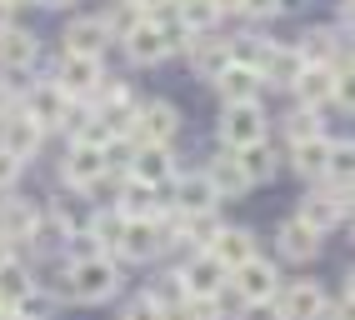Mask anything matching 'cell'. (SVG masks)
I'll list each match as a JSON object with an SVG mask.
<instances>
[{"mask_svg": "<svg viewBox=\"0 0 355 320\" xmlns=\"http://www.w3.org/2000/svg\"><path fill=\"white\" fill-rule=\"evenodd\" d=\"M65 105H70V96L55 85V80H45V85H31L26 96H20V110L40 125V130H60V116H65Z\"/></svg>", "mask_w": 355, "mask_h": 320, "instance_id": "12", "label": "cell"}, {"mask_svg": "<svg viewBox=\"0 0 355 320\" xmlns=\"http://www.w3.org/2000/svg\"><path fill=\"white\" fill-rule=\"evenodd\" d=\"M26 71H0V121L10 116V110L20 105V96H26Z\"/></svg>", "mask_w": 355, "mask_h": 320, "instance_id": "36", "label": "cell"}, {"mask_svg": "<svg viewBox=\"0 0 355 320\" xmlns=\"http://www.w3.org/2000/svg\"><path fill=\"white\" fill-rule=\"evenodd\" d=\"M311 135H320L315 130V110H295V116L286 121V141L295 145V141H311Z\"/></svg>", "mask_w": 355, "mask_h": 320, "instance_id": "37", "label": "cell"}, {"mask_svg": "<svg viewBox=\"0 0 355 320\" xmlns=\"http://www.w3.org/2000/svg\"><path fill=\"white\" fill-rule=\"evenodd\" d=\"M340 215H345V211H340V195H336V190H311V195L300 200V211H295V220H300V225H311L315 235L336 231Z\"/></svg>", "mask_w": 355, "mask_h": 320, "instance_id": "17", "label": "cell"}, {"mask_svg": "<svg viewBox=\"0 0 355 320\" xmlns=\"http://www.w3.org/2000/svg\"><path fill=\"white\" fill-rule=\"evenodd\" d=\"M175 276H180V285H185V295H191V301H216V295L225 290V281H230V270L210 256V250H196V256L185 260Z\"/></svg>", "mask_w": 355, "mask_h": 320, "instance_id": "5", "label": "cell"}, {"mask_svg": "<svg viewBox=\"0 0 355 320\" xmlns=\"http://www.w3.org/2000/svg\"><path fill=\"white\" fill-rule=\"evenodd\" d=\"M291 90H295L300 110H315V105H325V100H330V90H336V65H305V71H300V80H295Z\"/></svg>", "mask_w": 355, "mask_h": 320, "instance_id": "24", "label": "cell"}, {"mask_svg": "<svg viewBox=\"0 0 355 320\" xmlns=\"http://www.w3.org/2000/svg\"><path fill=\"white\" fill-rule=\"evenodd\" d=\"M6 6H35V0H6Z\"/></svg>", "mask_w": 355, "mask_h": 320, "instance_id": "53", "label": "cell"}, {"mask_svg": "<svg viewBox=\"0 0 355 320\" xmlns=\"http://www.w3.org/2000/svg\"><path fill=\"white\" fill-rule=\"evenodd\" d=\"M121 320H165V310H160V305L150 301L146 290H140L135 301H125V315H121Z\"/></svg>", "mask_w": 355, "mask_h": 320, "instance_id": "38", "label": "cell"}, {"mask_svg": "<svg viewBox=\"0 0 355 320\" xmlns=\"http://www.w3.org/2000/svg\"><path fill=\"white\" fill-rule=\"evenodd\" d=\"M70 290H76V305H105L121 295V260L115 256H85V260H65Z\"/></svg>", "mask_w": 355, "mask_h": 320, "instance_id": "1", "label": "cell"}, {"mask_svg": "<svg viewBox=\"0 0 355 320\" xmlns=\"http://www.w3.org/2000/svg\"><path fill=\"white\" fill-rule=\"evenodd\" d=\"M205 180H210V190H216V200H235V195L250 190V175L241 170V160H235V155H216L205 166Z\"/></svg>", "mask_w": 355, "mask_h": 320, "instance_id": "23", "label": "cell"}, {"mask_svg": "<svg viewBox=\"0 0 355 320\" xmlns=\"http://www.w3.org/2000/svg\"><path fill=\"white\" fill-rule=\"evenodd\" d=\"M300 55H305V65H330V60H336V35H330V30H311L305 45H300Z\"/></svg>", "mask_w": 355, "mask_h": 320, "instance_id": "35", "label": "cell"}, {"mask_svg": "<svg viewBox=\"0 0 355 320\" xmlns=\"http://www.w3.org/2000/svg\"><path fill=\"white\" fill-rule=\"evenodd\" d=\"M345 295H355V265H350V276H345Z\"/></svg>", "mask_w": 355, "mask_h": 320, "instance_id": "51", "label": "cell"}, {"mask_svg": "<svg viewBox=\"0 0 355 320\" xmlns=\"http://www.w3.org/2000/svg\"><path fill=\"white\" fill-rule=\"evenodd\" d=\"M35 270L20 260V256H10L6 265H0V305L6 310H20V301H26V295H35Z\"/></svg>", "mask_w": 355, "mask_h": 320, "instance_id": "22", "label": "cell"}, {"mask_svg": "<svg viewBox=\"0 0 355 320\" xmlns=\"http://www.w3.org/2000/svg\"><path fill=\"white\" fill-rule=\"evenodd\" d=\"M146 295H150V301H155L160 310H180L185 301H191V295H185V285H180V276H160Z\"/></svg>", "mask_w": 355, "mask_h": 320, "instance_id": "34", "label": "cell"}, {"mask_svg": "<svg viewBox=\"0 0 355 320\" xmlns=\"http://www.w3.org/2000/svg\"><path fill=\"white\" fill-rule=\"evenodd\" d=\"M90 235H96V245L105 250V256H115V245H121V235H125V215L115 211V205L90 211Z\"/></svg>", "mask_w": 355, "mask_h": 320, "instance_id": "30", "label": "cell"}, {"mask_svg": "<svg viewBox=\"0 0 355 320\" xmlns=\"http://www.w3.org/2000/svg\"><path fill=\"white\" fill-rule=\"evenodd\" d=\"M155 186H140V180H121V186H115V211H121L125 220H146V215H155Z\"/></svg>", "mask_w": 355, "mask_h": 320, "instance_id": "27", "label": "cell"}, {"mask_svg": "<svg viewBox=\"0 0 355 320\" xmlns=\"http://www.w3.org/2000/svg\"><path fill=\"white\" fill-rule=\"evenodd\" d=\"M35 6H51V10H70L76 0H35Z\"/></svg>", "mask_w": 355, "mask_h": 320, "instance_id": "46", "label": "cell"}, {"mask_svg": "<svg viewBox=\"0 0 355 320\" xmlns=\"http://www.w3.org/2000/svg\"><path fill=\"white\" fill-rule=\"evenodd\" d=\"M175 320H220V305L216 301H185L180 310H171Z\"/></svg>", "mask_w": 355, "mask_h": 320, "instance_id": "40", "label": "cell"}, {"mask_svg": "<svg viewBox=\"0 0 355 320\" xmlns=\"http://www.w3.org/2000/svg\"><path fill=\"white\" fill-rule=\"evenodd\" d=\"M130 180L165 190V186L175 180V160H171V150H165V145H135V155H130Z\"/></svg>", "mask_w": 355, "mask_h": 320, "instance_id": "15", "label": "cell"}, {"mask_svg": "<svg viewBox=\"0 0 355 320\" xmlns=\"http://www.w3.org/2000/svg\"><path fill=\"white\" fill-rule=\"evenodd\" d=\"M60 180L70 190H96L101 180H105V150L101 145H85V141H70L65 160H60Z\"/></svg>", "mask_w": 355, "mask_h": 320, "instance_id": "4", "label": "cell"}, {"mask_svg": "<svg viewBox=\"0 0 355 320\" xmlns=\"http://www.w3.org/2000/svg\"><path fill=\"white\" fill-rule=\"evenodd\" d=\"M220 141L230 150H245L255 141H266V110L255 105H225V116H220Z\"/></svg>", "mask_w": 355, "mask_h": 320, "instance_id": "9", "label": "cell"}, {"mask_svg": "<svg viewBox=\"0 0 355 320\" xmlns=\"http://www.w3.org/2000/svg\"><path fill=\"white\" fill-rule=\"evenodd\" d=\"M0 320H31V315H20V310H6V315H0Z\"/></svg>", "mask_w": 355, "mask_h": 320, "instance_id": "52", "label": "cell"}, {"mask_svg": "<svg viewBox=\"0 0 355 320\" xmlns=\"http://www.w3.org/2000/svg\"><path fill=\"white\" fill-rule=\"evenodd\" d=\"M165 245H171V235H165V225H160L155 215H146V220H125V235H121V245H115V260L146 265V260L160 256Z\"/></svg>", "mask_w": 355, "mask_h": 320, "instance_id": "3", "label": "cell"}, {"mask_svg": "<svg viewBox=\"0 0 355 320\" xmlns=\"http://www.w3.org/2000/svg\"><path fill=\"white\" fill-rule=\"evenodd\" d=\"M40 205L26 200V195H0V235H6L10 245H31L35 225H40Z\"/></svg>", "mask_w": 355, "mask_h": 320, "instance_id": "11", "label": "cell"}, {"mask_svg": "<svg viewBox=\"0 0 355 320\" xmlns=\"http://www.w3.org/2000/svg\"><path fill=\"white\" fill-rule=\"evenodd\" d=\"M320 320H355V295H345V301H325Z\"/></svg>", "mask_w": 355, "mask_h": 320, "instance_id": "42", "label": "cell"}, {"mask_svg": "<svg viewBox=\"0 0 355 320\" xmlns=\"http://www.w3.org/2000/svg\"><path fill=\"white\" fill-rule=\"evenodd\" d=\"M10 10H15V6H6V0H0V30L10 26Z\"/></svg>", "mask_w": 355, "mask_h": 320, "instance_id": "48", "label": "cell"}, {"mask_svg": "<svg viewBox=\"0 0 355 320\" xmlns=\"http://www.w3.org/2000/svg\"><path fill=\"white\" fill-rule=\"evenodd\" d=\"M180 35H185L180 26H175V30H165L155 15H146V20H140V26L125 35V60H130V65H160L165 55L175 51V45H185Z\"/></svg>", "mask_w": 355, "mask_h": 320, "instance_id": "2", "label": "cell"}, {"mask_svg": "<svg viewBox=\"0 0 355 320\" xmlns=\"http://www.w3.org/2000/svg\"><path fill=\"white\" fill-rule=\"evenodd\" d=\"M20 170H26V166H20L15 155H6V150H0V195H10V190H15Z\"/></svg>", "mask_w": 355, "mask_h": 320, "instance_id": "41", "label": "cell"}, {"mask_svg": "<svg viewBox=\"0 0 355 320\" xmlns=\"http://www.w3.org/2000/svg\"><path fill=\"white\" fill-rule=\"evenodd\" d=\"M180 130V110L171 100H146L135 105V125H130V141L135 145H171V135Z\"/></svg>", "mask_w": 355, "mask_h": 320, "instance_id": "6", "label": "cell"}, {"mask_svg": "<svg viewBox=\"0 0 355 320\" xmlns=\"http://www.w3.org/2000/svg\"><path fill=\"white\" fill-rule=\"evenodd\" d=\"M110 45V30H105V20L101 15H85V20H70L65 26V55H96Z\"/></svg>", "mask_w": 355, "mask_h": 320, "instance_id": "19", "label": "cell"}, {"mask_svg": "<svg viewBox=\"0 0 355 320\" xmlns=\"http://www.w3.org/2000/svg\"><path fill=\"white\" fill-rule=\"evenodd\" d=\"M216 10H241V0H216Z\"/></svg>", "mask_w": 355, "mask_h": 320, "instance_id": "50", "label": "cell"}, {"mask_svg": "<svg viewBox=\"0 0 355 320\" xmlns=\"http://www.w3.org/2000/svg\"><path fill=\"white\" fill-rule=\"evenodd\" d=\"M255 71H260V85H295L305 71V55H300V45H266Z\"/></svg>", "mask_w": 355, "mask_h": 320, "instance_id": "14", "label": "cell"}, {"mask_svg": "<svg viewBox=\"0 0 355 320\" xmlns=\"http://www.w3.org/2000/svg\"><path fill=\"white\" fill-rule=\"evenodd\" d=\"M325 155H330V141H325V135H311V141L291 145V166L300 175H325Z\"/></svg>", "mask_w": 355, "mask_h": 320, "instance_id": "32", "label": "cell"}, {"mask_svg": "<svg viewBox=\"0 0 355 320\" xmlns=\"http://www.w3.org/2000/svg\"><path fill=\"white\" fill-rule=\"evenodd\" d=\"M340 211H355V186H345V190H340Z\"/></svg>", "mask_w": 355, "mask_h": 320, "instance_id": "45", "label": "cell"}, {"mask_svg": "<svg viewBox=\"0 0 355 320\" xmlns=\"http://www.w3.org/2000/svg\"><path fill=\"white\" fill-rule=\"evenodd\" d=\"M350 71H355V51H350Z\"/></svg>", "mask_w": 355, "mask_h": 320, "instance_id": "54", "label": "cell"}, {"mask_svg": "<svg viewBox=\"0 0 355 320\" xmlns=\"http://www.w3.org/2000/svg\"><path fill=\"white\" fill-rule=\"evenodd\" d=\"M241 320H280V310H275V301H266V305H245Z\"/></svg>", "mask_w": 355, "mask_h": 320, "instance_id": "44", "label": "cell"}, {"mask_svg": "<svg viewBox=\"0 0 355 320\" xmlns=\"http://www.w3.org/2000/svg\"><path fill=\"white\" fill-rule=\"evenodd\" d=\"M210 205H216V190H210L205 170H200V175H175V180H171V211L200 215V211H210Z\"/></svg>", "mask_w": 355, "mask_h": 320, "instance_id": "18", "label": "cell"}, {"mask_svg": "<svg viewBox=\"0 0 355 320\" xmlns=\"http://www.w3.org/2000/svg\"><path fill=\"white\" fill-rule=\"evenodd\" d=\"M325 180L330 186H355V141H330V155H325Z\"/></svg>", "mask_w": 355, "mask_h": 320, "instance_id": "31", "label": "cell"}, {"mask_svg": "<svg viewBox=\"0 0 355 320\" xmlns=\"http://www.w3.org/2000/svg\"><path fill=\"white\" fill-rule=\"evenodd\" d=\"M235 160H241V170L250 175V186H255V180H270V175L280 170V150H275L270 141H255V145H245V150H235Z\"/></svg>", "mask_w": 355, "mask_h": 320, "instance_id": "29", "label": "cell"}, {"mask_svg": "<svg viewBox=\"0 0 355 320\" xmlns=\"http://www.w3.org/2000/svg\"><path fill=\"white\" fill-rule=\"evenodd\" d=\"M10 256H15V245H10V240H6V235H0V265H6V260H10Z\"/></svg>", "mask_w": 355, "mask_h": 320, "instance_id": "47", "label": "cell"}, {"mask_svg": "<svg viewBox=\"0 0 355 320\" xmlns=\"http://www.w3.org/2000/svg\"><path fill=\"white\" fill-rule=\"evenodd\" d=\"M40 145H45V130L26 116V110H10V116L0 121V150L15 155L20 166H26V160H35V155H40Z\"/></svg>", "mask_w": 355, "mask_h": 320, "instance_id": "10", "label": "cell"}, {"mask_svg": "<svg viewBox=\"0 0 355 320\" xmlns=\"http://www.w3.org/2000/svg\"><path fill=\"white\" fill-rule=\"evenodd\" d=\"M185 45H191L196 75H205V80H216L225 65L235 60V55H230V40H216V35H196V40H185Z\"/></svg>", "mask_w": 355, "mask_h": 320, "instance_id": "25", "label": "cell"}, {"mask_svg": "<svg viewBox=\"0 0 355 320\" xmlns=\"http://www.w3.org/2000/svg\"><path fill=\"white\" fill-rule=\"evenodd\" d=\"M275 250H280L286 260H300V265H305V260L320 256V235L291 215V220H280V231H275Z\"/></svg>", "mask_w": 355, "mask_h": 320, "instance_id": "20", "label": "cell"}, {"mask_svg": "<svg viewBox=\"0 0 355 320\" xmlns=\"http://www.w3.org/2000/svg\"><path fill=\"white\" fill-rule=\"evenodd\" d=\"M230 285L241 290L245 305H266V301H275V295H280V270H275V260H266V256H250L241 270H230Z\"/></svg>", "mask_w": 355, "mask_h": 320, "instance_id": "7", "label": "cell"}, {"mask_svg": "<svg viewBox=\"0 0 355 320\" xmlns=\"http://www.w3.org/2000/svg\"><path fill=\"white\" fill-rule=\"evenodd\" d=\"M280 6H286V0H241V10H245V15H275Z\"/></svg>", "mask_w": 355, "mask_h": 320, "instance_id": "43", "label": "cell"}, {"mask_svg": "<svg viewBox=\"0 0 355 320\" xmlns=\"http://www.w3.org/2000/svg\"><path fill=\"white\" fill-rule=\"evenodd\" d=\"M216 90L225 96V105H255L260 100V71H250V65H225V71L216 75Z\"/></svg>", "mask_w": 355, "mask_h": 320, "instance_id": "21", "label": "cell"}, {"mask_svg": "<svg viewBox=\"0 0 355 320\" xmlns=\"http://www.w3.org/2000/svg\"><path fill=\"white\" fill-rule=\"evenodd\" d=\"M330 100H336L340 110H355V71H350V65L336 71V90H330Z\"/></svg>", "mask_w": 355, "mask_h": 320, "instance_id": "39", "label": "cell"}, {"mask_svg": "<svg viewBox=\"0 0 355 320\" xmlns=\"http://www.w3.org/2000/svg\"><path fill=\"white\" fill-rule=\"evenodd\" d=\"M275 310H280V320H320L325 315V290L315 281H295L275 295Z\"/></svg>", "mask_w": 355, "mask_h": 320, "instance_id": "13", "label": "cell"}, {"mask_svg": "<svg viewBox=\"0 0 355 320\" xmlns=\"http://www.w3.org/2000/svg\"><path fill=\"white\" fill-rule=\"evenodd\" d=\"M101 80H105V71L96 55H60V65H55V85L70 100H90L101 90Z\"/></svg>", "mask_w": 355, "mask_h": 320, "instance_id": "8", "label": "cell"}, {"mask_svg": "<svg viewBox=\"0 0 355 320\" xmlns=\"http://www.w3.org/2000/svg\"><path fill=\"white\" fill-rule=\"evenodd\" d=\"M220 20L216 0H175V26L185 35H210V26Z\"/></svg>", "mask_w": 355, "mask_h": 320, "instance_id": "28", "label": "cell"}, {"mask_svg": "<svg viewBox=\"0 0 355 320\" xmlns=\"http://www.w3.org/2000/svg\"><path fill=\"white\" fill-rule=\"evenodd\" d=\"M35 55H40L35 30H26V26H15V20H10V26L0 30V71H31Z\"/></svg>", "mask_w": 355, "mask_h": 320, "instance_id": "16", "label": "cell"}, {"mask_svg": "<svg viewBox=\"0 0 355 320\" xmlns=\"http://www.w3.org/2000/svg\"><path fill=\"white\" fill-rule=\"evenodd\" d=\"M135 6H140V10H150V15H155V10L165 6V0H135Z\"/></svg>", "mask_w": 355, "mask_h": 320, "instance_id": "49", "label": "cell"}, {"mask_svg": "<svg viewBox=\"0 0 355 320\" xmlns=\"http://www.w3.org/2000/svg\"><path fill=\"white\" fill-rule=\"evenodd\" d=\"M146 15H150V10H140L135 0H115V6H110V15H101V20H105L110 40H125V35H130V30H135Z\"/></svg>", "mask_w": 355, "mask_h": 320, "instance_id": "33", "label": "cell"}, {"mask_svg": "<svg viewBox=\"0 0 355 320\" xmlns=\"http://www.w3.org/2000/svg\"><path fill=\"white\" fill-rule=\"evenodd\" d=\"M210 256H216L225 270H241L250 256H255V235L250 231H235V225H220L216 245H210Z\"/></svg>", "mask_w": 355, "mask_h": 320, "instance_id": "26", "label": "cell"}]
</instances>
